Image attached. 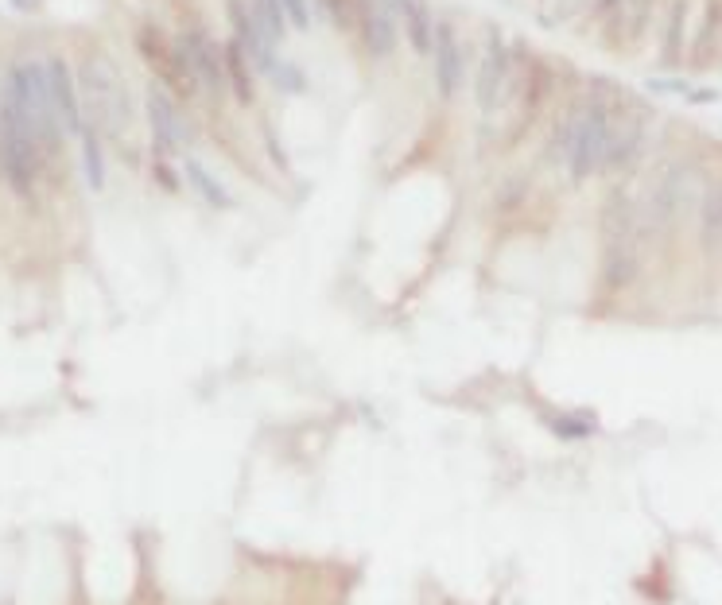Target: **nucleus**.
I'll return each mask as SVG.
<instances>
[{"instance_id": "nucleus-3", "label": "nucleus", "mask_w": 722, "mask_h": 605, "mask_svg": "<svg viewBox=\"0 0 722 605\" xmlns=\"http://www.w3.org/2000/svg\"><path fill=\"white\" fill-rule=\"evenodd\" d=\"M78 82H82V117H86V125L121 132L125 121H129V97H125V86H121L113 63L101 59V55H90L78 70Z\"/></svg>"}, {"instance_id": "nucleus-22", "label": "nucleus", "mask_w": 722, "mask_h": 605, "mask_svg": "<svg viewBox=\"0 0 722 605\" xmlns=\"http://www.w3.org/2000/svg\"><path fill=\"white\" fill-rule=\"evenodd\" d=\"M327 12L334 16L338 28H350V24H354V0H327Z\"/></svg>"}, {"instance_id": "nucleus-1", "label": "nucleus", "mask_w": 722, "mask_h": 605, "mask_svg": "<svg viewBox=\"0 0 722 605\" xmlns=\"http://www.w3.org/2000/svg\"><path fill=\"white\" fill-rule=\"evenodd\" d=\"M618 128H622V121L606 105H583L559 125L556 148L559 156L567 160L571 179H587V175L606 167Z\"/></svg>"}, {"instance_id": "nucleus-19", "label": "nucleus", "mask_w": 722, "mask_h": 605, "mask_svg": "<svg viewBox=\"0 0 722 605\" xmlns=\"http://www.w3.org/2000/svg\"><path fill=\"white\" fill-rule=\"evenodd\" d=\"M268 78H272V82H276L284 94H303V90H307V74H303L299 66H292V63H280V59L272 63Z\"/></svg>"}, {"instance_id": "nucleus-2", "label": "nucleus", "mask_w": 722, "mask_h": 605, "mask_svg": "<svg viewBox=\"0 0 722 605\" xmlns=\"http://www.w3.org/2000/svg\"><path fill=\"white\" fill-rule=\"evenodd\" d=\"M637 245H641V218L625 198H614L606 210V253H602V284L610 291H622L637 280L641 272Z\"/></svg>"}, {"instance_id": "nucleus-13", "label": "nucleus", "mask_w": 722, "mask_h": 605, "mask_svg": "<svg viewBox=\"0 0 722 605\" xmlns=\"http://www.w3.org/2000/svg\"><path fill=\"white\" fill-rule=\"evenodd\" d=\"M396 8H400V20H404V28H408V39H412V47L424 55L435 47V28H431V12H427L424 0H396Z\"/></svg>"}, {"instance_id": "nucleus-21", "label": "nucleus", "mask_w": 722, "mask_h": 605, "mask_svg": "<svg viewBox=\"0 0 722 605\" xmlns=\"http://www.w3.org/2000/svg\"><path fill=\"white\" fill-rule=\"evenodd\" d=\"M680 28H684V4H676L672 24H668V59H676V55H680Z\"/></svg>"}, {"instance_id": "nucleus-10", "label": "nucleus", "mask_w": 722, "mask_h": 605, "mask_svg": "<svg viewBox=\"0 0 722 605\" xmlns=\"http://www.w3.org/2000/svg\"><path fill=\"white\" fill-rule=\"evenodd\" d=\"M361 35L373 59L393 55L396 47V8L393 0H365L361 8Z\"/></svg>"}, {"instance_id": "nucleus-15", "label": "nucleus", "mask_w": 722, "mask_h": 605, "mask_svg": "<svg viewBox=\"0 0 722 605\" xmlns=\"http://www.w3.org/2000/svg\"><path fill=\"white\" fill-rule=\"evenodd\" d=\"M253 20H257V28L261 35L272 43V47H280L284 43V35H288V16H284V8H280V0H253Z\"/></svg>"}, {"instance_id": "nucleus-4", "label": "nucleus", "mask_w": 722, "mask_h": 605, "mask_svg": "<svg viewBox=\"0 0 722 605\" xmlns=\"http://www.w3.org/2000/svg\"><path fill=\"white\" fill-rule=\"evenodd\" d=\"M43 152L35 148L32 136H24L16 125L0 121V175L20 198H32L35 183L43 175Z\"/></svg>"}, {"instance_id": "nucleus-6", "label": "nucleus", "mask_w": 722, "mask_h": 605, "mask_svg": "<svg viewBox=\"0 0 722 605\" xmlns=\"http://www.w3.org/2000/svg\"><path fill=\"white\" fill-rule=\"evenodd\" d=\"M47 86H51V101H55V113L70 136H82L86 128V117H82V97H78V78L74 70L66 66V59H47Z\"/></svg>"}, {"instance_id": "nucleus-20", "label": "nucleus", "mask_w": 722, "mask_h": 605, "mask_svg": "<svg viewBox=\"0 0 722 605\" xmlns=\"http://www.w3.org/2000/svg\"><path fill=\"white\" fill-rule=\"evenodd\" d=\"M280 8H284V16H288V24L311 28V0H280Z\"/></svg>"}, {"instance_id": "nucleus-5", "label": "nucleus", "mask_w": 722, "mask_h": 605, "mask_svg": "<svg viewBox=\"0 0 722 605\" xmlns=\"http://www.w3.org/2000/svg\"><path fill=\"white\" fill-rule=\"evenodd\" d=\"M175 47H179V55H183V63H187V74H191V82H195V90H206V97H222L226 90V63H222V51L214 47V39L206 32H183L175 39Z\"/></svg>"}, {"instance_id": "nucleus-12", "label": "nucleus", "mask_w": 722, "mask_h": 605, "mask_svg": "<svg viewBox=\"0 0 722 605\" xmlns=\"http://www.w3.org/2000/svg\"><path fill=\"white\" fill-rule=\"evenodd\" d=\"M183 175H187V183L195 187V194L210 206V210H230L233 206V198H230V191L218 183V175L206 167L202 160H195V156H187L183 160Z\"/></svg>"}, {"instance_id": "nucleus-24", "label": "nucleus", "mask_w": 722, "mask_h": 605, "mask_svg": "<svg viewBox=\"0 0 722 605\" xmlns=\"http://www.w3.org/2000/svg\"><path fill=\"white\" fill-rule=\"evenodd\" d=\"M12 4H16V8H35L39 0H12Z\"/></svg>"}, {"instance_id": "nucleus-8", "label": "nucleus", "mask_w": 722, "mask_h": 605, "mask_svg": "<svg viewBox=\"0 0 722 605\" xmlns=\"http://www.w3.org/2000/svg\"><path fill=\"white\" fill-rule=\"evenodd\" d=\"M478 109L482 113H497L501 109V101L509 94V51L501 47V39L493 35L490 51H486V59H482V70H478Z\"/></svg>"}, {"instance_id": "nucleus-7", "label": "nucleus", "mask_w": 722, "mask_h": 605, "mask_svg": "<svg viewBox=\"0 0 722 605\" xmlns=\"http://www.w3.org/2000/svg\"><path fill=\"white\" fill-rule=\"evenodd\" d=\"M688 194H691V179L684 167H668L660 175V183L649 194V210H645V222L653 229H664L680 218V210L688 206Z\"/></svg>"}, {"instance_id": "nucleus-18", "label": "nucleus", "mask_w": 722, "mask_h": 605, "mask_svg": "<svg viewBox=\"0 0 722 605\" xmlns=\"http://www.w3.org/2000/svg\"><path fill=\"white\" fill-rule=\"evenodd\" d=\"M699 233L707 245H722V191H711L703 198V218H699Z\"/></svg>"}, {"instance_id": "nucleus-14", "label": "nucleus", "mask_w": 722, "mask_h": 605, "mask_svg": "<svg viewBox=\"0 0 722 605\" xmlns=\"http://www.w3.org/2000/svg\"><path fill=\"white\" fill-rule=\"evenodd\" d=\"M222 63H226V82L233 86V94H237V101H253L257 97V90H253V74H249V55H245V47L237 43V39H230L226 43V51H222Z\"/></svg>"}, {"instance_id": "nucleus-16", "label": "nucleus", "mask_w": 722, "mask_h": 605, "mask_svg": "<svg viewBox=\"0 0 722 605\" xmlns=\"http://www.w3.org/2000/svg\"><path fill=\"white\" fill-rule=\"evenodd\" d=\"M78 140H82V171H86V183H90V191H105V156H101L98 132L86 125Z\"/></svg>"}, {"instance_id": "nucleus-17", "label": "nucleus", "mask_w": 722, "mask_h": 605, "mask_svg": "<svg viewBox=\"0 0 722 605\" xmlns=\"http://www.w3.org/2000/svg\"><path fill=\"white\" fill-rule=\"evenodd\" d=\"M552 431L567 443H579V439H591L598 431L591 412H567V415H552Z\"/></svg>"}, {"instance_id": "nucleus-11", "label": "nucleus", "mask_w": 722, "mask_h": 605, "mask_svg": "<svg viewBox=\"0 0 722 605\" xmlns=\"http://www.w3.org/2000/svg\"><path fill=\"white\" fill-rule=\"evenodd\" d=\"M435 78H439V94L443 97H455L462 82V47H459V35L451 32L447 24L435 28Z\"/></svg>"}, {"instance_id": "nucleus-23", "label": "nucleus", "mask_w": 722, "mask_h": 605, "mask_svg": "<svg viewBox=\"0 0 722 605\" xmlns=\"http://www.w3.org/2000/svg\"><path fill=\"white\" fill-rule=\"evenodd\" d=\"M156 179H160V183H164L167 191H179V175H175V171H171V167H167L164 160L156 163Z\"/></svg>"}, {"instance_id": "nucleus-9", "label": "nucleus", "mask_w": 722, "mask_h": 605, "mask_svg": "<svg viewBox=\"0 0 722 605\" xmlns=\"http://www.w3.org/2000/svg\"><path fill=\"white\" fill-rule=\"evenodd\" d=\"M148 121H152V140H156V152L160 156H175L183 144H187V128L183 117L175 109V101L160 90L148 94Z\"/></svg>"}]
</instances>
